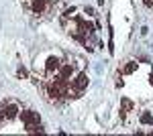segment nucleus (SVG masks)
Here are the masks:
<instances>
[{
  "label": "nucleus",
  "mask_w": 153,
  "mask_h": 136,
  "mask_svg": "<svg viewBox=\"0 0 153 136\" xmlns=\"http://www.w3.org/2000/svg\"><path fill=\"white\" fill-rule=\"evenodd\" d=\"M2 106H4V116H6V120H14V118L21 116V106H19L16 102H12V100H4Z\"/></svg>",
  "instance_id": "f257e3e1"
},
{
  "label": "nucleus",
  "mask_w": 153,
  "mask_h": 136,
  "mask_svg": "<svg viewBox=\"0 0 153 136\" xmlns=\"http://www.w3.org/2000/svg\"><path fill=\"white\" fill-rule=\"evenodd\" d=\"M27 6L35 14H45V10H47V6H49V0H29Z\"/></svg>",
  "instance_id": "f03ea898"
},
{
  "label": "nucleus",
  "mask_w": 153,
  "mask_h": 136,
  "mask_svg": "<svg viewBox=\"0 0 153 136\" xmlns=\"http://www.w3.org/2000/svg\"><path fill=\"white\" fill-rule=\"evenodd\" d=\"M88 73H76L74 75V79H71V85L76 87L78 91H84L86 87H88Z\"/></svg>",
  "instance_id": "7ed1b4c3"
},
{
  "label": "nucleus",
  "mask_w": 153,
  "mask_h": 136,
  "mask_svg": "<svg viewBox=\"0 0 153 136\" xmlns=\"http://www.w3.org/2000/svg\"><path fill=\"white\" fill-rule=\"evenodd\" d=\"M59 67H61V59H59V57H49V59H47V63H45V71H47L49 75L57 73Z\"/></svg>",
  "instance_id": "20e7f679"
},
{
  "label": "nucleus",
  "mask_w": 153,
  "mask_h": 136,
  "mask_svg": "<svg viewBox=\"0 0 153 136\" xmlns=\"http://www.w3.org/2000/svg\"><path fill=\"white\" fill-rule=\"evenodd\" d=\"M57 75H59V77H63V79H70V77H74V75H76V69H74V65H71V63H61Z\"/></svg>",
  "instance_id": "39448f33"
},
{
  "label": "nucleus",
  "mask_w": 153,
  "mask_h": 136,
  "mask_svg": "<svg viewBox=\"0 0 153 136\" xmlns=\"http://www.w3.org/2000/svg\"><path fill=\"white\" fill-rule=\"evenodd\" d=\"M135 69H137V63L135 61H127V65L123 67V73H133Z\"/></svg>",
  "instance_id": "423d86ee"
},
{
  "label": "nucleus",
  "mask_w": 153,
  "mask_h": 136,
  "mask_svg": "<svg viewBox=\"0 0 153 136\" xmlns=\"http://www.w3.org/2000/svg\"><path fill=\"white\" fill-rule=\"evenodd\" d=\"M141 124H153V116L151 114H141Z\"/></svg>",
  "instance_id": "0eeeda50"
},
{
  "label": "nucleus",
  "mask_w": 153,
  "mask_h": 136,
  "mask_svg": "<svg viewBox=\"0 0 153 136\" xmlns=\"http://www.w3.org/2000/svg\"><path fill=\"white\" fill-rule=\"evenodd\" d=\"M2 122H6V116H4V106L0 104V124H2Z\"/></svg>",
  "instance_id": "6e6552de"
},
{
  "label": "nucleus",
  "mask_w": 153,
  "mask_h": 136,
  "mask_svg": "<svg viewBox=\"0 0 153 136\" xmlns=\"http://www.w3.org/2000/svg\"><path fill=\"white\" fill-rule=\"evenodd\" d=\"M84 12H86L88 16H94V8H92V6H86V8H84Z\"/></svg>",
  "instance_id": "1a4fd4ad"
},
{
  "label": "nucleus",
  "mask_w": 153,
  "mask_h": 136,
  "mask_svg": "<svg viewBox=\"0 0 153 136\" xmlns=\"http://www.w3.org/2000/svg\"><path fill=\"white\" fill-rule=\"evenodd\" d=\"M29 73H27V69H19V77H27Z\"/></svg>",
  "instance_id": "9d476101"
},
{
  "label": "nucleus",
  "mask_w": 153,
  "mask_h": 136,
  "mask_svg": "<svg viewBox=\"0 0 153 136\" xmlns=\"http://www.w3.org/2000/svg\"><path fill=\"white\" fill-rule=\"evenodd\" d=\"M143 4H145L147 8H153V0H143Z\"/></svg>",
  "instance_id": "9b49d317"
},
{
  "label": "nucleus",
  "mask_w": 153,
  "mask_h": 136,
  "mask_svg": "<svg viewBox=\"0 0 153 136\" xmlns=\"http://www.w3.org/2000/svg\"><path fill=\"white\" fill-rule=\"evenodd\" d=\"M149 83H151V85H153V73H151V75H149Z\"/></svg>",
  "instance_id": "f8f14e48"
}]
</instances>
